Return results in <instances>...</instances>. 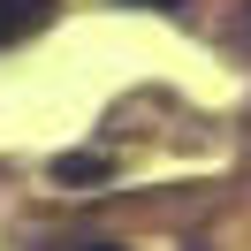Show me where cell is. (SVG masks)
I'll return each instance as SVG.
<instances>
[{"instance_id":"277c9868","label":"cell","mask_w":251,"mask_h":251,"mask_svg":"<svg viewBox=\"0 0 251 251\" xmlns=\"http://www.w3.org/2000/svg\"><path fill=\"white\" fill-rule=\"evenodd\" d=\"M92 251H122V244H92Z\"/></svg>"},{"instance_id":"3957f363","label":"cell","mask_w":251,"mask_h":251,"mask_svg":"<svg viewBox=\"0 0 251 251\" xmlns=\"http://www.w3.org/2000/svg\"><path fill=\"white\" fill-rule=\"evenodd\" d=\"M137 8H175V0H137Z\"/></svg>"},{"instance_id":"7a4b0ae2","label":"cell","mask_w":251,"mask_h":251,"mask_svg":"<svg viewBox=\"0 0 251 251\" xmlns=\"http://www.w3.org/2000/svg\"><path fill=\"white\" fill-rule=\"evenodd\" d=\"M53 175H61V183H107L114 160H107V152H61V160H53Z\"/></svg>"},{"instance_id":"6da1fadb","label":"cell","mask_w":251,"mask_h":251,"mask_svg":"<svg viewBox=\"0 0 251 251\" xmlns=\"http://www.w3.org/2000/svg\"><path fill=\"white\" fill-rule=\"evenodd\" d=\"M46 23H53V0H0V46L46 31Z\"/></svg>"}]
</instances>
